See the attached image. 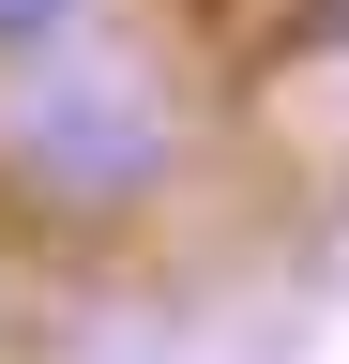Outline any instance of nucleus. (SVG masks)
Instances as JSON below:
<instances>
[{
  "label": "nucleus",
  "instance_id": "obj_1",
  "mask_svg": "<svg viewBox=\"0 0 349 364\" xmlns=\"http://www.w3.org/2000/svg\"><path fill=\"white\" fill-rule=\"evenodd\" d=\"M198 167V107L183 76L137 46H61V61L0 76V213L46 243H122L183 198Z\"/></svg>",
  "mask_w": 349,
  "mask_h": 364
},
{
  "label": "nucleus",
  "instance_id": "obj_2",
  "mask_svg": "<svg viewBox=\"0 0 349 364\" xmlns=\"http://www.w3.org/2000/svg\"><path fill=\"white\" fill-rule=\"evenodd\" d=\"M61 46H92V0H0V76H16V61H61Z\"/></svg>",
  "mask_w": 349,
  "mask_h": 364
},
{
  "label": "nucleus",
  "instance_id": "obj_3",
  "mask_svg": "<svg viewBox=\"0 0 349 364\" xmlns=\"http://www.w3.org/2000/svg\"><path fill=\"white\" fill-rule=\"evenodd\" d=\"M274 31H289V46H349V0H289Z\"/></svg>",
  "mask_w": 349,
  "mask_h": 364
}]
</instances>
